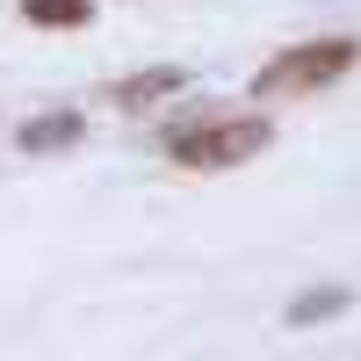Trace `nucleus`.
I'll list each match as a JSON object with an SVG mask.
<instances>
[{
    "mask_svg": "<svg viewBox=\"0 0 361 361\" xmlns=\"http://www.w3.org/2000/svg\"><path fill=\"white\" fill-rule=\"evenodd\" d=\"M347 304H354V289H347V282H318V289H304V296H289V311H282V318L296 325V333H304V325H325V318H340Z\"/></svg>",
    "mask_w": 361,
    "mask_h": 361,
    "instance_id": "nucleus-5",
    "label": "nucleus"
},
{
    "mask_svg": "<svg viewBox=\"0 0 361 361\" xmlns=\"http://www.w3.org/2000/svg\"><path fill=\"white\" fill-rule=\"evenodd\" d=\"M267 145H275V123H267V116H202V123L166 130V159L188 166V173H231V166L260 159Z\"/></svg>",
    "mask_w": 361,
    "mask_h": 361,
    "instance_id": "nucleus-1",
    "label": "nucleus"
},
{
    "mask_svg": "<svg viewBox=\"0 0 361 361\" xmlns=\"http://www.w3.org/2000/svg\"><path fill=\"white\" fill-rule=\"evenodd\" d=\"M80 137H87V116L80 109H44V116H29V123L15 130V152L44 159V152H66V145H80Z\"/></svg>",
    "mask_w": 361,
    "mask_h": 361,
    "instance_id": "nucleus-3",
    "label": "nucleus"
},
{
    "mask_svg": "<svg viewBox=\"0 0 361 361\" xmlns=\"http://www.w3.org/2000/svg\"><path fill=\"white\" fill-rule=\"evenodd\" d=\"M361 66V44L354 37H311V44H289L275 51L267 66L253 73V102H282V94H325Z\"/></svg>",
    "mask_w": 361,
    "mask_h": 361,
    "instance_id": "nucleus-2",
    "label": "nucleus"
},
{
    "mask_svg": "<svg viewBox=\"0 0 361 361\" xmlns=\"http://www.w3.org/2000/svg\"><path fill=\"white\" fill-rule=\"evenodd\" d=\"M180 87H188V66H145V73H130V80H116L109 102H116V109H152V102L180 94Z\"/></svg>",
    "mask_w": 361,
    "mask_h": 361,
    "instance_id": "nucleus-4",
    "label": "nucleus"
},
{
    "mask_svg": "<svg viewBox=\"0 0 361 361\" xmlns=\"http://www.w3.org/2000/svg\"><path fill=\"white\" fill-rule=\"evenodd\" d=\"M22 22H37V29H87L94 22V0H22Z\"/></svg>",
    "mask_w": 361,
    "mask_h": 361,
    "instance_id": "nucleus-6",
    "label": "nucleus"
}]
</instances>
